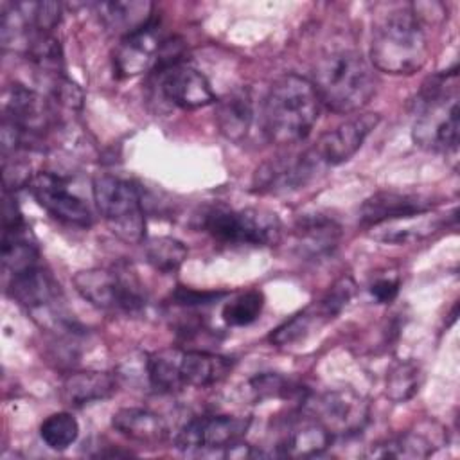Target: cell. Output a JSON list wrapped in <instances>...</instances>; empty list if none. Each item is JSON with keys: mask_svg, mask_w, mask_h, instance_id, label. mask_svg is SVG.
<instances>
[{"mask_svg": "<svg viewBox=\"0 0 460 460\" xmlns=\"http://www.w3.org/2000/svg\"><path fill=\"white\" fill-rule=\"evenodd\" d=\"M99 20L110 29L124 36L140 29L153 20L149 2H101L95 5Z\"/></svg>", "mask_w": 460, "mask_h": 460, "instance_id": "cb8c5ba5", "label": "cell"}, {"mask_svg": "<svg viewBox=\"0 0 460 460\" xmlns=\"http://www.w3.org/2000/svg\"><path fill=\"white\" fill-rule=\"evenodd\" d=\"M9 293L20 305L38 314L54 307L59 296V286L40 264H36L23 271L13 273Z\"/></svg>", "mask_w": 460, "mask_h": 460, "instance_id": "ac0fdd59", "label": "cell"}, {"mask_svg": "<svg viewBox=\"0 0 460 460\" xmlns=\"http://www.w3.org/2000/svg\"><path fill=\"white\" fill-rule=\"evenodd\" d=\"M162 45L160 25L155 18L140 29L122 36L113 54L117 77H135L156 65Z\"/></svg>", "mask_w": 460, "mask_h": 460, "instance_id": "5bb4252c", "label": "cell"}, {"mask_svg": "<svg viewBox=\"0 0 460 460\" xmlns=\"http://www.w3.org/2000/svg\"><path fill=\"white\" fill-rule=\"evenodd\" d=\"M160 90L167 101L183 110L203 108L217 101L207 77L183 61L160 70Z\"/></svg>", "mask_w": 460, "mask_h": 460, "instance_id": "9a60e30c", "label": "cell"}, {"mask_svg": "<svg viewBox=\"0 0 460 460\" xmlns=\"http://www.w3.org/2000/svg\"><path fill=\"white\" fill-rule=\"evenodd\" d=\"M444 226L442 216H429L428 212L415 214L410 217L381 223L370 228V235L383 243H394V244H404L411 241L424 239L431 235L433 232L440 230Z\"/></svg>", "mask_w": 460, "mask_h": 460, "instance_id": "603a6c76", "label": "cell"}, {"mask_svg": "<svg viewBox=\"0 0 460 460\" xmlns=\"http://www.w3.org/2000/svg\"><path fill=\"white\" fill-rule=\"evenodd\" d=\"M264 295L259 289L244 291L223 305L221 316L230 327H244L255 322L262 311Z\"/></svg>", "mask_w": 460, "mask_h": 460, "instance_id": "f1b7e54d", "label": "cell"}, {"mask_svg": "<svg viewBox=\"0 0 460 460\" xmlns=\"http://www.w3.org/2000/svg\"><path fill=\"white\" fill-rule=\"evenodd\" d=\"M225 296V291H194L183 286H178V289L171 295L172 302L183 307H192V305H207L214 300H219Z\"/></svg>", "mask_w": 460, "mask_h": 460, "instance_id": "d6a6232c", "label": "cell"}, {"mask_svg": "<svg viewBox=\"0 0 460 460\" xmlns=\"http://www.w3.org/2000/svg\"><path fill=\"white\" fill-rule=\"evenodd\" d=\"M320 99L313 83L298 74H284L271 83L262 104V131L277 146L302 142L320 115Z\"/></svg>", "mask_w": 460, "mask_h": 460, "instance_id": "3957f363", "label": "cell"}, {"mask_svg": "<svg viewBox=\"0 0 460 460\" xmlns=\"http://www.w3.org/2000/svg\"><path fill=\"white\" fill-rule=\"evenodd\" d=\"M435 444L426 435L406 431L370 447L372 458H426L433 455Z\"/></svg>", "mask_w": 460, "mask_h": 460, "instance_id": "d4e9b609", "label": "cell"}, {"mask_svg": "<svg viewBox=\"0 0 460 460\" xmlns=\"http://www.w3.org/2000/svg\"><path fill=\"white\" fill-rule=\"evenodd\" d=\"M117 390V377L110 372L84 370L72 372L61 385V399L68 406H84L104 401Z\"/></svg>", "mask_w": 460, "mask_h": 460, "instance_id": "ffe728a7", "label": "cell"}, {"mask_svg": "<svg viewBox=\"0 0 460 460\" xmlns=\"http://www.w3.org/2000/svg\"><path fill=\"white\" fill-rule=\"evenodd\" d=\"M397 293H399V279L383 277L370 284V295L379 304H390L397 296Z\"/></svg>", "mask_w": 460, "mask_h": 460, "instance_id": "836d02e7", "label": "cell"}, {"mask_svg": "<svg viewBox=\"0 0 460 460\" xmlns=\"http://www.w3.org/2000/svg\"><path fill=\"white\" fill-rule=\"evenodd\" d=\"M253 120V101L248 88H235L216 101V122L232 142H241Z\"/></svg>", "mask_w": 460, "mask_h": 460, "instance_id": "d6986e66", "label": "cell"}, {"mask_svg": "<svg viewBox=\"0 0 460 460\" xmlns=\"http://www.w3.org/2000/svg\"><path fill=\"white\" fill-rule=\"evenodd\" d=\"M332 438L334 437L309 411H305L286 420L275 444V455L291 458L316 456L331 446Z\"/></svg>", "mask_w": 460, "mask_h": 460, "instance_id": "2e32d148", "label": "cell"}, {"mask_svg": "<svg viewBox=\"0 0 460 460\" xmlns=\"http://www.w3.org/2000/svg\"><path fill=\"white\" fill-rule=\"evenodd\" d=\"M79 435V424L75 417L68 411H58L49 415L40 426L41 440L56 451L70 447Z\"/></svg>", "mask_w": 460, "mask_h": 460, "instance_id": "83f0119b", "label": "cell"}, {"mask_svg": "<svg viewBox=\"0 0 460 460\" xmlns=\"http://www.w3.org/2000/svg\"><path fill=\"white\" fill-rule=\"evenodd\" d=\"M295 390L296 388H293L291 383L279 374H261L250 379V392L257 401L271 397H289Z\"/></svg>", "mask_w": 460, "mask_h": 460, "instance_id": "1f68e13d", "label": "cell"}, {"mask_svg": "<svg viewBox=\"0 0 460 460\" xmlns=\"http://www.w3.org/2000/svg\"><path fill=\"white\" fill-rule=\"evenodd\" d=\"M316 320H323V318L320 316V313L316 311V307L311 305V307L300 311L298 314L291 316V318L286 320L284 323H280V325L270 334L268 340H270L273 345H277V347L291 345V343H295V341H298V340H304V338L309 334V331H311V327H313V323H314Z\"/></svg>", "mask_w": 460, "mask_h": 460, "instance_id": "f546056e", "label": "cell"}, {"mask_svg": "<svg viewBox=\"0 0 460 460\" xmlns=\"http://www.w3.org/2000/svg\"><path fill=\"white\" fill-rule=\"evenodd\" d=\"M428 56L426 31L413 5L388 7L376 18L370 38V63L377 70L410 75L426 65Z\"/></svg>", "mask_w": 460, "mask_h": 460, "instance_id": "6da1fadb", "label": "cell"}, {"mask_svg": "<svg viewBox=\"0 0 460 460\" xmlns=\"http://www.w3.org/2000/svg\"><path fill=\"white\" fill-rule=\"evenodd\" d=\"M313 86L322 104L334 113H354L367 106L377 81L370 63L350 47L325 50L313 70Z\"/></svg>", "mask_w": 460, "mask_h": 460, "instance_id": "7a4b0ae2", "label": "cell"}, {"mask_svg": "<svg viewBox=\"0 0 460 460\" xmlns=\"http://www.w3.org/2000/svg\"><path fill=\"white\" fill-rule=\"evenodd\" d=\"M201 226L217 243L232 246H270L280 237V221L266 208L212 207L203 214Z\"/></svg>", "mask_w": 460, "mask_h": 460, "instance_id": "8992f818", "label": "cell"}, {"mask_svg": "<svg viewBox=\"0 0 460 460\" xmlns=\"http://www.w3.org/2000/svg\"><path fill=\"white\" fill-rule=\"evenodd\" d=\"M144 255L155 270L162 273H172L185 262L187 246L176 237L158 235L146 241Z\"/></svg>", "mask_w": 460, "mask_h": 460, "instance_id": "484cf974", "label": "cell"}, {"mask_svg": "<svg viewBox=\"0 0 460 460\" xmlns=\"http://www.w3.org/2000/svg\"><path fill=\"white\" fill-rule=\"evenodd\" d=\"M111 426L122 437L140 444H160L167 437L164 419L146 408H120L111 417Z\"/></svg>", "mask_w": 460, "mask_h": 460, "instance_id": "44dd1931", "label": "cell"}, {"mask_svg": "<svg viewBox=\"0 0 460 460\" xmlns=\"http://www.w3.org/2000/svg\"><path fill=\"white\" fill-rule=\"evenodd\" d=\"M332 437L359 433L368 422V404L354 390H331L309 402L307 410Z\"/></svg>", "mask_w": 460, "mask_h": 460, "instance_id": "30bf717a", "label": "cell"}, {"mask_svg": "<svg viewBox=\"0 0 460 460\" xmlns=\"http://www.w3.org/2000/svg\"><path fill=\"white\" fill-rule=\"evenodd\" d=\"M431 208L433 201L424 194L383 190L363 201L359 208V223L372 228L376 225L422 214Z\"/></svg>", "mask_w": 460, "mask_h": 460, "instance_id": "e0dca14e", "label": "cell"}, {"mask_svg": "<svg viewBox=\"0 0 460 460\" xmlns=\"http://www.w3.org/2000/svg\"><path fill=\"white\" fill-rule=\"evenodd\" d=\"M356 289V284L350 277H341L338 279L332 288L325 293V296L314 305L316 311L320 313V316L323 320H331L336 314L341 313V309L349 304V300L352 298Z\"/></svg>", "mask_w": 460, "mask_h": 460, "instance_id": "4dcf8cb0", "label": "cell"}, {"mask_svg": "<svg viewBox=\"0 0 460 460\" xmlns=\"http://www.w3.org/2000/svg\"><path fill=\"white\" fill-rule=\"evenodd\" d=\"M93 201L108 228L124 243L138 244L146 237V216L138 189L124 178L97 174L92 181Z\"/></svg>", "mask_w": 460, "mask_h": 460, "instance_id": "5b68a950", "label": "cell"}, {"mask_svg": "<svg viewBox=\"0 0 460 460\" xmlns=\"http://www.w3.org/2000/svg\"><path fill=\"white\" fill-rule=\"evenodd\" d=\"M295 237L298 248L307 255H322L331 252L340 237V225L323 214H307L295 225Z\"/></svg>", "mask_w": 460, "mask_h": 460, "instance_id": "7402d4cb", "label": "cell"}, {"mask_svg": "<svg viewBox=\"0 0 460 460\" xmlns=\"http://www.w3.org/2000/svg\"><path fill=\"white\" fill-rule=\"evenodd\" d=\"M250 428L248 417L199 415L190 419L176 435L174 446L185 453L230 449L243 440Z\"/></svg>", "mask_w": 460, "mask_h": 460, "instance_id": "9c48e42d", "label": "cell"}, {"mask_svg": "<svg viewBox=\"0 0 460 460\" xmlns=\"http://www.w3.org/2000/svg\"><path fill=\"white\" fill-rule=\"evenodd\" d=\"M422 385V370L413 361H399L386 377V395L394 402L410 401Z\"/></svg>", "mask_w": 460, "mask_h": 460, "instance_id": "4316f807", "label": "cell"}, {"mask_svg": "<svg viewBox=\"0 0 460 460\" xmlns=\"http://www.w3.org/2000/svg\"><path fill=\"white\" fill-rule=\"evenodd\" d=\"M232 368V359L207 350L162 349L160 374L165 388L180 392L183 388H205L219 383Z\"/></svg>", "mask_w": 460, "mask_h": 460, "instance_id": "ba28073f", "label": "cell"}, {"mask_svg": "<svg viewBox=\"0 0 460 460\" xmlns=\"http://www.w3.org/2000/svg\"><path fill=\"white\" fill-rule=\"evenodd\" d=\"M27 187L38 205L43 207L52 217L81 228L92 225L90 208L79 196H75L68 189L66 181L61 176L41 171L31 178Z\"/></svg>", "mask_w": 460, "mask_h": 460, "instance_id": "8fae6325", "label": "cell"}, {"mask_svg": "<svg viewBox=\"0 0 460 460\" xmlns=\"http://www.w3.org/2000/svg\"><path fill=\"white\" fill-rule=\"evenodd\" d=\"M72 282L86 302L104 311L137 313L146 305L140 282L133 275H124L117 270H83L74 275Z\"/></svg>", "mask_w": 460, "mask_h": 460, "instance_id": "52a82bcc", "label": "cell"}, {"mask_svg": "<svg viewBox=\"0 0 460 460\" xmlns=\"http://www.w3.org/2000/svg\"><path fill=\"white\" fill-rule=\"evenodd\" d=\"M322 164L311 149L296 155L277 156L264 162L253 176V190L257 192H291L304 187Z\"/></svg>", "mask_w": 460, "mask_h": 460, "instance_id": "7c38bea8", "label": "cell"}, {"mask_svg": "<svg viewBox=\"0 0 460 460\" xmlns=\"http://www.w3.org/2000/svg\"><path fill=\"white\" fill-rule=\"evenodd\" d=\"M419 111L413 122V142L433 153H453L458 147V95L456 83L449 84L447 75H438L424 84L419 95Z\"/></svg>", "mask_w": 460, "mask_h": 460, "instance_id": "277c9868", "label": "cell"}, {"mask_svg": "<svg viewBox=\"0 0 460 460\" xmlns=\"http://www.w3.org/2000/svg\"><path fill=\"white\" fill-rule=\"evenodd\" d=\"M377 122V113L356 115L334 129L322 133L311 151L322 165H340L354 156V153L363 146L365 138L372 133Z\"/></svg>", "mask_w": 460, "mask_h": 460, "instance_id": "4fadbf2b", "label": "cell"}]
</instances>
